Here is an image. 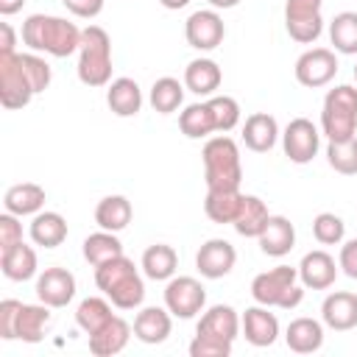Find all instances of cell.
I'll list each match as a JSON object with an SVG mask.
<instances>
[{
    "mask_svg": "<svg viewBox=\"0 0 357 357\" xmlns=\"http://www.w3.org/2000/svg\"><path fill=\"white\" fill-rule=\"evenodd\" d=\"M22 42L31 50H47L50 56H70L81 45V31L67 22L64 17H50V14H31L22 22Z\"/></svg>",
    "mask_w": 357,
    "mask_h": 357,
    "instance_id": "6da1fadb",
    "label": "cell"
},
{
    "mask_svg": "<svg viewBox=\"0 0 357 357\" xmlns=\"http://www.w3.org/2000/svg\"><path fill=\"white\" fill-rule=\"evenodd\" d=\"M204 178L206 190H240L243 167L240 151L231 137H212L204 145Z\"/></svg>",
    "mask_w": 357,
    "mask_h": 357,
    "instance_id": "7a4b0ae2",
    "label": "cell"
},
{
    "mask_svg": "<svg viewBox=\"0 0 357 357\" xmlns=\"http://www.w3.org/2000/svg\"><path fill=\"white\" fill-rule=\"evenodd\" d=\"M78 78L86 86H103L112 78V39L100 25H86L78 45Z\"/></svg>",
    "mask_w": 357,
    "mask_h": 357,
    "instance_id": "3957f363",
    "label": "cell"
},
{
    "mask_svg": "<svg viewBox=\"0 0 357 357\" xmlns=\"http://www.w3.org/2000/svg\"><path fill=\"white\" fill-rule=\"evenodd\" d=\"M298 279V268L290 265H276L265 273H257L251 282V296L257 298V304L265 307H282V310H293L301 304L304 290L296 284Z\"/></svg>",
    "mask_w": 357,
    "mask_h": 357,
    "instance_id": "277c9868",
    "label": "cell"
},
{
    "mask_svg": "<svg viewBox=\"0 0 357 357\" xmlns=\"http://www.w3.org/2000/svg\"><path fill=\"white\" fill-rule=\"evenodd\" d=\"M33 95L36 92H33V86L22 70L20 53L0 56V103L6 109H22L31 103Z\"/></svg>",
    "mask_w": 357,
    "mask_h": 357,
    "instance_id": "5b68a950",
    "label": "cell"
},
{
    "mask_svg": "<svg viewBox=\"0 0 357 357\" xmlns=\"http://www.w3.org/2000/svg\"><path fill=\"white\" fill-rule=\"evenodd\" d=\"M321 3L324 0H287L284 3V25H287L290 39L310 45L321 36L324 31Z\"/></svg>",
    "mask_w": 357,
    "mask_h": 357,
    "instance_id": "8992f818",
    "label": "cell"
},
{
    "mask_svg": "<svg viewBox=\"0 0 357 357\" xmlns=\"http://www.w3.org/2000/svg\"><path fill=\"white\" fill-rule=\"evenodd\" d=\"M206 304V290L198 279L192 276H176L165 287V307L176 318H192L204 310Z\"/></svg>",
    "mask_w": 357,
    "mask_h": 357,
    "instance_id": "52a82bcc",
    "label": "cell"
},
{
    "mask_svg": "<svg viewBox=\"0 0 357 357\" xmlns=\"http://www.w3.org/2000/svg\"><path fill=\"white\" fill-rule=\"evenodd\" d=\"M318 145H321V134L315 128L312 120L307 117H296L287 123L284 134H282V148H284V156L296 165H307L315 153H318Z\"/></svg>",
    "mask_w": 357,
    "mask_h": 357,
    "instance_id": "ba28073f",
    "label": "cell"
},
{
    "mask_svg": "<svg viewBox=\"0 0 357 357\" xmlns=\"http://www.w3.org/2000/svg\"><path fill=\"white\" fill-rule=\"evenodd\" d=\"M337 73V59H335V50L329 47H312V50H304L296 61V81L301 86H326Z\"/></svg>",
    "mask_w": 357,
    "mask_h": 357,
    "instance_id": "9c48e42d",
    "label": "cell"
},
{
    "mask_svg": "<svg viewBox=\"0 0 357 357\" xmlns=\"http://www.w3.org/2000/svg\"><path fill=\"white\" fill-rule=\"evenodd\" d=\"M184 36L195 50H215L226 36V25L218 11H195L187 17Z\"/></svg>",
    "mask_w": 357,
    "mask_h": 357,
    "instance_id": "30bf717a",
    "label": "cell"
},
{
    "mask_svg": "<svg viewBox=\"0 0 357 357\" xmlns=\"http://www.w3.org/2000/svg\"><path fill=\"white\" fill-rule=\"evenodd\" d=\"M234 262H237V251H234V245H231L229 240H223V237L206 240V243L198 248V254H195V268H198L201 276H206V279H220V276H226V273L234 268Z\"/></svg>",
    "mask_w": 357,
    "mask_h": 357,
    "instance_id": "8fae6325",
    "label": "cell"
},
{
    "mask_svg": "<svg viewBox=\"0 0 357 357\" xmlns=\"http://www.w3.org/2000/svg\"><path fill=\"white\" fill-rule=\"evenodd\" d=\"M36 296L47 307H64L75 296V276L67 268H45L42 276L36 279Z\"/></svg>",
    "mask_w": 357,
    "mask_h": 357,
    "instance_id": "7c38bea8",
    "label": "cell"
},
{
    "mask_svg": "<svg viewBox=\"0 0 357 357\" xmlns=\"http://www.w3.org/2000/svg\"><path fill=\"white\" fill-rule=\"evenodd\" d=\"M321 318L335 332L354 329L357 326V296L354 293H346V290L329 293L324 298V304H321Z\"/></svg>",
    "mask_w": 357,
    "mask_h": 357,
    "instance_id": "4fadbf2b",
    "label": "cell"
},
{
    "mask_svg": "<svg viewBox=\"0 0 357 357\" xmlns=\"http://www.w3.org/2000/svg\"><path fill=\"white\" fill-rule=\"evenodd\" d=\"M298 276H301V284L304 287H310V290H326V287L335 284L337 265H335L332 254H326L324 248H318V251L304 254V259L298 265Z\"/></svg>",
    "mask_w": 357,
    "mask_h": 357,
    "instance_id": "5bb4252c",
    "label": "cell"
},
{
    "mask_svg": "<svg viewBox=\"0 0 357 357\" xmlns=\"http://www.w3.org/2000/svg\"><path fill=\"white\" fill-rule=\"evenodd\" d=\"M128 335H131V326L120 315H112L100 329H95L89 335V351L95 357H112V354L126 349Z\"/></svg>",
    "mask_w": 357,
    "mask_h": 357,
    "instance_id": "9a60e30c",
    "label": "cell"
},
{
    "mask_svg": "<svg viewBox=\"0 0 357 357\" xmlns=\"http://www.w3.org/2000/svg\"><path fill=\"white\" fill-rule=\"evenodd\" d=\"M276 137H279V126H276V117L273 114L254 112V114L245 117V123H243V142L254 153L271 151L276 145Z\"/></svg>",
    "mask_w": 357,
    "mask_h": 357,
    "instance_id": "2e32d148",
    "label": "cell"
},
{
    "mask_svg": "<svg viewBox=\"0 0 357 357\" xmlns=\"http://www.w3.org/2000/svg\"><path fill=\"white\" fill-rule=\"evenodd\" d=\"M259 248L268 257H284L296 245V229L284 215H271L265 229L259 231Z\"/></svg>",
    "mask_w": 357,
    "mask_h": 357,
    "instance_id": "e0dca14e",
    "label": "cell"
},
{
    "mask_svg": "<svg viewBox=\"0 0 357 357\" xmlns=\"http://www.w3.org/2000/svg\"><path fill=\"white\" fill-rule=\"evenodd\" d=\"M243 335L251 346H271L279 335V321L268 307H248L243 315Z\"/></svg>",
    "mask_w": 357,
    "mask_h": 357,
    "instance_id": "ac0fdd59",
    "label": "cell"
},
{
    "mask_svg": "<svg viewBox=\"0 0 357 357\" xmlns=\"http://www.w3.org/2000/svg\"><path fill=\"white\" fill-rule=\"evenodd\" d=\"M42 204H45V190L36 181L11 184L3 195V206L11 215H33V212L42 209Z\"/></svg>",
    "mask_w": 357,
    "mask_h": 357,
    "instance_id": "d6986e66",
    "label": "cell"
},
{
    "mask_svg": "<svg viewBox=\"0 0 357 357\" xmlns=\"http://www.w3.org/2000/svg\"><path fill=\"white\" fill-rule=\"evenodd\" d=\"M284 340H287L290 351H296V354H312L324 343V326L315 318H296V321H290V326L284 332Z\"/></svg>",
    "mask_w": 357,
    "mask_h": 357,
    "instance_id": "ffe728a7",
    "label": "cell"
},
{
    "mask_svg": "<svg viewBox=\"0 0 357 357\" xmlns=\"http://www.w3.org/2000/svg\"><path fill=\"white\" fill-rule=\"evenodd\" d=\"M170 310L162 307H145L134 318V335L142 343H162L170 335Z\"/></svg>",
    "mask_w": 357,
    "mask_h": 357,
    "instance_id": "44dd1931",
    "label": "cell"
},
{
    "mask_svg": "<svg viewBox=\"0 0 357 357\" xmlns=\"http://www.w3.org/2000/svg\"><path fill=\"white\" fill-rule=\"evenodd\" d=\"M220 67L212 59H192L184 70V86L195 95H212L220 86Z\"/></svg>",
    "mask_w": 357,
    "mask_h": 357,
    "instance_id": "7402d4cb",
    "label": "cell"
},
{
    "mask_svg": "<svg viewBox=\"0 0 357 357\" xmlns=\"http://www.w3.org/2000/svg\"><path fill=\"white\" fill-rule=\"evenodd\" d=\"M106 103H109V109L114 114L131 117L142 106V92H139V86H137L134 78H114L109 84V89H106Z\"/></svg>",
    "mask_w": 357,
    "mask_h": 357,
    "instance_id": "603a6c76",
    "label": "cell"
},
{
    "mask_svg": "<svg viewBox=\"0 0 357 357\" xmlns=\"http://www.w3.org/2000/svg\"><path fill=\"white\" fill-rule=\"evenodd\" d=\"M243 206V192L240 190H206L204 198V212L212 223H234Z\"/></svg>",
    "mask_w": 357,
    "mask_h": 357,
    "instance_id": "cb8c5ba5",
    "label": "cell"
},
{
    "mask_svg": "<svg viewBox=\"0 0 357 357\" xmlns=\"http://www.w3.org/2000/svg\"><path fill=\"white\" fill-rule=\"evenodd\" d=\"M131 215H134V209H131V201L126 195H106L95 206V223L106 231L126 229L131 223Z\"/></svg>",
    "mask_w": 357,
    "mask_h": 357,
    "instance_id": "d4e9b609",
    "label": "cell"
},
{
    "mask_svg": "<svg viewBox=\"0 0 357 357\" xmlns=\"http://www.w3.org/2000/svg\"><path fill=\"white\" fill-rule=\"evenodd\" d=\"M240 324H243V321L237 318V312H234L229 304H215V307H209V310L201 315L195 332H206V335H218V337L234 340L237 332H240Z\"/></svg>",
    "mask_w": 357,
    "mask_h": 357,
    "instance_id": "484cf974",
    "label": "cell"
},
{
    "mask_svg": "<svg viewBox=\"0 0 357 357\" xmlns=\"http://www.w3.org/2000/svg\"><path fill=\"white\" fill-rule=\"evenodd\" d=\"M0 268L8 279L14 282H25L36 273V251L25 243H17L6 251H0Z\"/></svg>",
    "mask_w": 357,
    "mask_h": 357,
    "instance_id": "4316f807",
    "label": "cell"
},
{
    "mask_svg": "<svg viewBox=\"0 0 357 357\" xmlns=\"http://www.w3.org/2000/svg\"><path fill=\"white\" fill-rule=\"evenodd\" d=\"M67 237V220L59 212H39L31 223V240L45 248L61 245Z\"/></svg>",
    "mask_w": 357,
    "mask_h": 357,
    "instance_id": "83f0119b",
    "label": "cell"
},
{
    "mask_svg": "<svg viewBox=\"0 0 357 357\" xmlns=\"http://www.w3.org/2000/svg\"><path fill=\"white\" fill-rule=\"evenodd\" d=\"M176 265H178V257H176L173 245H167V243H153L142 254V271H145V276H151L156 282L170 279L176 273Z\"/></svg>",
    "mask_w": 357,
    "mask_h": 357,
    "instance_id": "f1b7e54d",
    "label": "cell"
},
{
    "mask_svg": "<svg viewBox=\"0 0 357 357\" xmlns=\"http://www.w3.org/2000/svg\"><path fill=\"white\" fill-rule=\"evenodd\" d=\"M106 296L112 298V304H114L117 310H134V307H139L142 298H145V282H142V276H139L137 268H134V271H128L126 276H120V279L106 290Z\"/></svg>",
    "mask_w": 357,
    "mask_h": 357,
    "instance_id": "f546056e",
    "label": "cell"
},
{
    "mask_svg": "<svg viewBox=\"0 0 357 357\" xmlns=\"http://www.w3.org/2000/svg\"><path fill=\"white\" fill-rule=\"evenodd\" d=\"M268 218H271V212H268L265 201H259L257 195H243V206H240V215L234 218V229L243 237H259Z\"/></svg>",
    "mask_w": 357,
    "mask_h": 357,
    "instance_id": "4dcf8cb0",
    "label": "cell"
},
{
    "mask_svg": "<svg viewBox=\"0 0 357 357\" xmlns=\"http://www.w3.org/2000/svg\"><path fill=\"white\" fill-rule=\"evenodd\" d=\"M120 254H123V243L117 240L114 231L100 229V231H95V234H89L84 240V259L92 268H98V265H103V262H109V259H114Z\"/></svg>",
    "mask_w": 357,
    "mask_h": 357,
    "instance_id": "1f68e13d",
    "label": "cell"
},
{
    "mask_svg": "<svg viewBox=\"0 0 357 357\" xmlns=\"http://www.w3.org/2000/svg\"><path fill=\"white\" fill-rule=\"evenodd\" d=\"M50 321L47 304H22L17 318V337L25 343H39L45 337V324Z\"/></svg>",
    "mask_w": 357,
    "mask_h": 357,
    "instance_id": "d6a6232c",
    "label": "cell"
},
{
    "mask_svg": "<svg viewBox=\"0 0 357 357\" xmlns=\"http://www.w3.org/2000/svg\"><path fill=\"white\" fill-rule=\"evenodd\" d=\"M184 100V86L178 84V78H156L153 86H151V106L159 112V114H173Z\"/></svg>",
    "mask_w": 357,
    "mask_h": 357,
    "instance_id": "836d02e7",
    "label": "cell"
},
{
    "mask_svg": "<svg viewBox=\"0 0 357 357\" xmlns=\"http://www.w3.org/2000/svg\"><path fill=\"white\" fill-rule=\"evenodd\" d=\"M329 39L340 53H357V11H340L329 22Z\"/></svg>",
    "mask_w": 357,
    "mask_h": 357,
    "instance_id": "e575fe53",
    "label": "cell"
},
{
    "mask_svg": "<svg viewBox=\"0 0 357 357\" xmlns=\"http://www.w3.org/2000/svg\"><path fill=\"white\" fill-rule=\"evenodd\" d=\"M178 126L190 139H201L206 134L215 131V120L209 112V103H190L181 114H178Z\"/></svg>",
    "mask_w": 357,
    "mask_h": 357,
    "instance_id": "d590c367",
    "label": "cell"
},
{
    "mask_svg": "<svg viewBox=\"0 0 357 357\" xmlns=\"http://www.w3.org/2000/svg\"><path fill=\"white\" fill-rule=\"evenodd\" d=\"M109 318H112V307H109V301L100 298V296L84 298V301L78 304V310H75V324H78L86 335H92L95 329H100Z\"/></svg>",
    "mask_w": 357,
    "mask_h": 357,
    "instance_id": "8d00e7d4",
    "label": "cell"
},
{
    "mask_svg": "<svg viewBox=\"0 0 357 357\" xmlns=\"http://www.w3.org/2000/svg\"><path fill=\"white\" fill-rule=\"evenodd\" d=\"M321 126H324V134L329 137V142H340V139L357 137V114H349V112H337V109H326L324 106Z\"/></svg>",
    "mask_w": 357,
    "mask_h": 357,
    "instance_id": "74e56055",
    "label": "cell"
},
{
    "mask_svg": "<svg viewBox=\"0 0 357 357\" xmlns=\"http://www.w3.org/2000/svg\"><path fill=\"white\" fill-rule=\"evenodd\" d=\"M326 159L337 173L354 176L357 173V137L340 139V142H329L326 145Z\"/></svg>",
    "mask_w": 357,
    "mask_h": 357,
    "instance_id": "f35d334b",
    "label": "cell"
},
{
    "mask_svg": "<svg viewBox=\"0 0 357 357\" xmlns=\"http://www.w3.org/2000/svg\"><path fill=\"white\" fill-rule=\"evenodd\" d=\"M206 103H209V112H212V120H215V131L226 134L240 123V106L231 95H218Z\"/></svg>",
    "mask_w": 357,
    "mask_h": 357,
    "instance_id": "ab89813d",
    "label": "cell"
},
{
    "mask_svg": "<svg viewBox=\"0 0 357 357\" xmlns=\"http://www.w3.org/2000/svg\"><path fill=\"white\" fill-rule=\"evenodd\" d=\"M343 231H346V226H343V220H340L335 212H321V215H315V220H312V234H315V240H318L321 245H335V243H340V240H343Z\"/></svg>",
    "mask_w": 357,
    "mask_h": 357,
    "instance_id": "60d3db41",
    "label": "cell"
},
{
    "mask_svg": "<svg viewBox=\"0 0 357 357\" xmlns=\"http://www.w3.org/2000/svg\"><path fill=\"white\" fill-rule=\"evenodd\" d=\"M229 354H231V340L218 337V335L195 332L190 343V357H229Z\"/></svg>",
    "mask_w": 357,
    "mask_h": 357,
    "instance_id": "b9f144b4",
    "label": "cell"
},
{
    "mask_svg": "<svg viewBox=\"0 0 357 357\" xmlns=\"http://www.w3.org/2000/svg\"><path fill=\"white\" fill-rule=\"evenodd\" d=\"M20 59H22V70H25L33 92H45L50 86V78H53L50 75V64L45 59H39L36 53H20Z\"/></svg>",
    "mask_w": 357,
    "mask_h": 357,
    "instance_id": "7bdbcfd3",
    "label": "cell"
},
{
    "mask_svg": "<svg viewBox=\"0 0 357 357\" xmlns=\"http://www.w3.org/2000/svg\"><path fill=\"white\" fill-rule=\"evenodd\" d=\"M128 271H134V262L120 254V257H114V259H109V262H103V265L95 268V284L106 293V290H109L120 276H126Z\"/></svg>",
    "mask_w": 357,
    "mask_h": 357,
    "instance_id": "ee69618b",
    "label": "cell"
},
{
    "mask_svg": "<svg viewBox=\"0 0 357 357\" xmlns=\"http://www.w3.org/2000/svg\"><path fill=\"white\" fill-rule=\"evenodd\" d=\"M324 106H326V109H337V112L357 114V86L340 84V86L329 89L326 98H324Z\"/></svg>",
    "mask_w": 357,
    "mask_h": 357,
    "instance_id": "f6af8a7d",
    "label": "cell"
},
{
    "mask_svg": "<svg viewBox=\"0 0 357 357\" xmlns=\"http://www.w3.org/2000/svg\"><path fill=\"white\" fill-rule=\"evenodd\" d=\"M20 310H22V304H20L17 298L0 301V337H6V340L17 337V318H20Z\"/></svg>",
    "mask_w": 357,
    "mask_h": 357,
    "instance_id": "bcb514c9",
    "label": "cell"
},
{
    "mask_svg": "<svg viewBox=\"0 0 357 357\" xmlns=\"http://www.w3.org/2000/svg\"><path fill=\"white\" fill-rule=\"evenodd\" d=\"M17 243H22V226L17 223V218L11 212H6V215H0V251L11 248Z\"/></svg>",
    "mask_w": 357,
    "mask_h": 357,
    "instance_id": "7dc6e473",
    "label": "cell"
},
{
    "mask_svg": "<svg viewBox=\"0 0 357 357\" xmlns=\"http://www.w3.org/2000/svg\"><path fill=\"white\" fill-rule=\"evenodd\" d=\"M61 3L67 6L70 14L86 17V20H92V17H98L103 11V0H61Z\"/></svg>",
    "mask_w": 357,
    "mask_h": 357,
    "instance_id": "c3c4849f",
    "label": "cell"
},
{
    "mask_svg": "<svg viewBox=\"0 0 357 357\" xmlns=\"http://www.w3.org/2000/svg\"><path fill=\"white\" fill-rule=\"evenodd\" d=\"M337 265L343 268V273H346L349 279H357V237L349 240V243L340 248V259H337Z\"/></svg>",
    "mask_w": 357,
    "mask_h": 357,
    "instance_id": "681fc988",
    "label": "cell"
},
{
    "mask_svg": "<svg viewBox=\"0 0 357 357\" xmlns=\"http://www.w3.org/2000/svg\"><path fill=\"white\" fill-rule=\"evenodd\" d=\"M17 45V33L8 22H0V56H11Z\"/></svg>",
    "mask_w": 357,
    "mask_h": 357,
    "instance_id": "f907efd6",
    "label": "cell"
},
{
    "mask_svg": "<svg viewBox=\"0 0 357 357\" xmlns=\"http://www.w3.org/2000/svg\"><path fill=\"white\" fill-rule=\"evenodd\" d=\"M22 6H25V0H0V14H3V17L17 14Z\"/></svg>",
    "mask_w": 357,
    "mask_h": 357,
    "instance_id": "816d5d0a",
    "label": "cell"
},
{
    "mask_svg": "<svg viewBox=\"0 0 357 357\" xmlns=\"http://www.w3.org/2000/svg\"><path fill=\"white\" fill-rule=\"evenodd\" d=\"M159 3H162L165 8H184L190 0H159Z\"/></svg>",
    "mask_w": 357,
    "mask_h": 357,
    "instance_id": "f5cc1de1",
    "label": "cell"
},
{
    "mask_svg": "<svg viewBox=\"0 0 357 357\" xmlns=\"http://www.w3.org/2000/svg\"><path fill=\"white\" fill-rule=\"evenodd\" d=\"M215 8H231V6H237L240 0H209Z\"/></svg>",
    "mask_w": 357,
    "mask_h": 357,
    "instance_id": "db71d44e",
    "label": "cell"
},
{
    "mask_svg": "<svg viewBox=\"0 0 357 357\" xmlns=\"http://www.w3.org/2000/svg\"><path fill=\"white\" fill-rule=\"evenodd\" d=\"M354 78H357V67H354Z\"/></svg>",
    "mask_w": 357,
    "mask_h": 357,
    "instance_id": "11a10c76",
    "label": "cell"
}]
</instances>
